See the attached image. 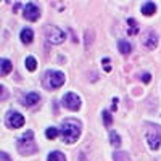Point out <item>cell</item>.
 <instances>
[{"mask_svg": "<svg viewBox=\"0 0 161 161\" xmlns=\"http://www.w3.org/2000/svg\"><path fill=\"white\" fill-rule=\"evenodd\" d=\"M40 100V95L37 92H31V93H26V98H24V105L26 106H34L37 102Z\"/></svg>", "mask_w": 161, "mask_h": 161, "instance_id": "10", "label": "cell"}, {"mask_svg": "<svg viewBox=\"0 0 161 161\" xmlns=\"http://www.w3.org/2000/svg\"><path fill=\"white\" fill-rule=\"evenodd\" d=\"M0 161H11V159H10V156H8V153H5V152H2V153H0Z\"/></svg>", "mask_w": 161, "mask_h": 161, "instance_id": "25", "label": "cell"}, {"mask_svg": "<svg viewBox=\"0 0 161 161\" xmlns=\"http://www.w3.org/2000/svg\"><path fill=\"white\" fill-rule=\"evenodd\" d=\"M127 24H129V34L130 36H136V34H139V26H137V21L136 19H132V18H129L127 19Z\"/></svg>", "mask_w": 161, "mask_h": 161, "instance_id": "14", "label": "cell"}, {"mask_svg": "<svg viewBox=\"0 0 161 161\" xmlns=\"http://www.w3.org/2000/svg\"><path fill=\"white\" fill-rule=\"evenodd\" d=\"M102 116H103V124H105V126H111V123H113L111 114H110L108 111H103V113H102Z\"/></svg>", "mask_w": 161, "mask_h": 161, "instance_id": "21", "label": "cell"}, {"mask_svg": "<svg viewBox=\"0 0 161 161\" xmlns=\"http://www.w3.org/2000/svg\"><path fill=\"white\" fill-rule=\"evenodd\" d=\"M103 66H105V68H103V69H105L106 73H110V71H111V66H110V64H103Z\"/></svg>", "mask_w": 161, "mask_h": 161, "instance_id": "26", "label": "cell"}, {"mask_svg": "<svg viewBox=\"0 0 161 161\" xmlns=\"http://www.w3.org/2000/svg\"><path fill=\"white\" fill-rule=\"evenodd\" d=\"M63 105L71 111H77L80 108V98L74 92H68V93H64V97H63Z\"/></svg>", "mask_w": 161, "mask_h": 161, "instance_id": "7", "label": "cell"}, {"mask_svg": "<svg viewBox=\"0 0 161 161\" xmlns=\"http://www.w3.org/2000/svg\"><path fill=\"white\" fill-rule=\"evenodd\" d=\"M64 39H66V34H64L61 29L53 28V26L47 28V40H48L50 44H55V45L63 44V42H64Z\"/></svg>", "mask_w": 161, "mask_h": 161, "instance_id": "5", "label": "cell"}, {"mask_svg": "<svg viewBox=\"0 0 161 161\" xmlns=\"http://www.w3.org/2000/svg\"><path fill=\"white\" fill-rule=\"evenodd\" d=\"M5 121H7V126L11 127V129H19V127L24 126V116L18 111H10L7 114Z\"/></svg>", "mask_w": 161, "mask_h": 161, "instance_id": "6", "label": "cell"}, {"mask_svg": "<svg viewBox=\"0 0 161 161\" xmlns=\"http://www.w3.org/2000/svg\"><path fill=\"white\" fill-rule=\"evenodd\" d=\"M118 48H119V52H121V53H124V55H129L130 50H132L130 44H129V42H126V40H119V42H118Z\"/></svg>", "mask_w": 161, "mask_h": 161, "instance_id": "13", "label": "cell"}, {"mask_svg": "<svg viewBox=\"0 0 161 161\" xmlns=\"http://www.w3.org/2000/svg\"><path fill=\"white\" fill-rule=\"evenodd\" d=\"M145 136L152 150H158L161 143V129L153 123H145Z\"/></svg>", "mask_w": 161, "mask_h": 161, "instance_id": "3", "label": "cell"}, {"mask_svg": "<svg viewBox=\"0 0 161 161\" xmlns=\"http://www.w3.org/2000/svg\"><path fill=\"white\" fill-rule=\"evenodd\" d=\"M0 92H2V95H0L2 102H3V100H7V98H8V92H7V89L3 87V84H2V87H0Z\"/></svg>", "mask_w": 161, "mask_h": 161, "instance_id": "23", "label": "cell"}, {"mask_svg": "<svg viewBox=\"0 0 161 161\" xmlns=\"http://www.w3.org/2000/svg\"><path fill=\"white\" fill-rule=\"evenodd\" d=\"M0 66H2V74H8L11 71V61L7 60V58H2V61H0Z\"/></svg>", "mask_w": 161, "mask_h": 161, "instance_id": "16", "label": "cell"}, {"mask_svg": "<svg viewBox=\"0 0 161 161\" xmlns=\"http://www.w3.org/2000/svg\"><path fill=\"white\" fill-rule=\"evenodd\" d=\"M16 147H18V152L24 156L34 155L37 152V147H36V142H34V132L32 130L24 132L23 137H19L16 140Z\"/></svg>", "mask_w": 161, "mask_h": 161, "instance_id": "2", "label": "cell"}, {"mask_svg": "<svg viewBox=\"0 0 161 161\" xmlns=\"http://www.w3.org/2000/svg\"><path fill=\"white\" fill-rule=\"evenodd\" d=\"M64 80H66V77H64V74H63L61 71H53V69H50V71H47L45 76H44V84H45L48 89H58V87H61V86L64 84Z\"/></svg>", "mask_w": 161, "mask_h": 161, "instance_id": "4", "label": "cell"}, {"mask_svg": "<svg viewBox=\"0 0 161 161\" xmlns=\"http://www.w3.org/2000/svg\"><path fill=\"white\" fill-rule=\"evenodd\" d=\"M155 11H156V5H155L153 2H147V3H143V7H142V13H143L145 16H152Z\"/></svg>", "mask_w": 161, "mask_h": 161, "instance_id": "12", "label": "cell"}, {"mask_svg": "<svg viewBox=\"0 0 161 161\" xmlns=\"http://www.w3.org/2000/svg\"><path fill=\"white\" fill-rule=\"evenodd\" d=\"M110 142H111L113 147H119L121 145V137L118 136V132H114V130L110 132Z\"/></svg>", "mask_w": 161, "mask_h": 161, "instance_id": "19", "label": "cell"}, {"mask_svg": "<svg viewBox=\"0 0 161 161\" xmlns=\"http://www.w3.org/2000/svg\"><path fill=\"white\" fill-rule=\"evenodd\" d=\"M21 42L23 44H31L32 42V39H34V32H32V29H29V28H24L23 31H21Z\"/></svg>", "mask_w": 161, "mask_h": 161, "instance_id": "11", "label": "cell"}, {"mask_svg": "<svg viewBox=\"0 0 161 161\" xmlns=\"http://www.w3.org/2000/svg\"><path fill=\"white\" fill-rule=\"evenodd\" d=\"M113 158H114V161H130L127 152H114Z\"/></svg>", "mask_w": 161, "mask_h": 161, "instance_id": "15", "label": "cell"}, {"mask_svg": "<svg viewBox=\"0 0 161 161\" xmlns=\"http://www.w3.org/2000/svg\"><path fill=\"white\" fill-rule=\"evenodd\" d=\"M142 42H143V45L147 48H155L158 45V36H156V32L153 29L147 31L145 36H143V39H142Z\"/></svg>", "mask_w": 161, "mask_h": 161, "instance_id": "9", "label": "cell"}, {"mask_svg": "<svg viewBox=\"0 0 161 161\" xmlns=\"http://www.w3.org/2000/svg\"><path fill=\"white\" fill-rule=\"evenodd\" d=\"M140 79H142L143 82L147 84V82H150V79H152V76H150V73H143V74L140 76Z\"/></svg>", "mask_w": 161, "mask_h": 161, "instance_id": "24", "label": "cell"}, {"mask_svg": "<svg viewBox=\"0 0 161 161\" xmlns=\"http://www.w3.org/2000/svg\"><path fill=\"white\" fill-rule=\"evenodd\" d=\"M23 16L29 21H37L40 16V8L34 3H26L24 10H23Z\"/></svg>", "mask_w": 161, "mask_h": 161, "instance_id": "8", "label": "cell"}, {"mask_svg": "<svg viewBox=\"0 0 161 161\" xmlns=\"http://www.w3.org/2000/svg\"><path fill=\"white\" fill-rule=\"evenodd\" d=\"M92 37H95V34H93V31H87V34H86V45L89 47L90 44H92Z\"/></svg>", "mask_w": 161, "mask_h": 161, "instance_id": "22", "label": "cell"}, {"mask_svg": "<svg viewBox=\"0 0 161 161\" xmlns=\"http://www.w3.org/2000/svg\"><path fill=\"white\" fill-rule=\"evenodd\" d=\"M26 66H28L29 71H36V68H37L36 58H34V57H28V58H26Z\"/></svg>", "mask_w": 161, "mask_h": 161, "instance_id": "20", "label": "cell"}, {"mask_svg": "<svg viewBox=\"0 0 161 161\" xmlns=\"http://www.w3.org/2000/svg\"><path fill=\"white\" fill-rule=\"evenodd\" d=\"M60 130L57 129V127H48L47 130H45V136H47V139H50V140H53V139H57L58 136H60Z\"/></svg>", "mask_w": 161, "mask_h": 161, "instance_id": "17", "label": "cell"}, {"mask_svg": "<svg viewBox=\"0 0 161 161\" xmlns=\"http://www.w3.org/2000/svg\"><path fill=\"white\" fill-rule=\"evenodd\" d=\"M48 161H66V156L61 152H52L48 155Z\"/></svg>", "mask_w": 161, "mask_h": 161, "instance_id": "18", "label": "cell"}, {"mask_svg": "<svg viewBox=\"0 0 161 161\" xmlns=\"http://www.w3.org/2000/svg\"><path fill=\"white\" fill-rule=\"evenodd\" d=\"M61 137L64 143H74L80 136V123L74 118L64 119L61 124Z\"/></svg>", "mask_w": 161, "mask_h": 161, "instance_id": "1", "label": "cell"}]
</instances>
